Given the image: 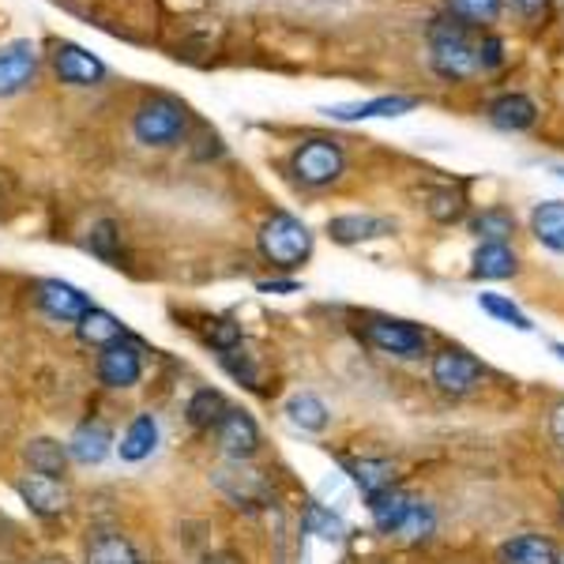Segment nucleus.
<instances>
[{
    "instance_id": "nucleus-7",
    "label": "nucleus",
    "mask_w": 564,
    "mask_h": 564,
    "mask_svg": "<svg viewBox=\"0 0 564 564\" xmlns=\"http://www.w3.org/2000/svg\"><path fill=\"white\" fill-rule=\"evenodd\" d=\"M98 380L113 391H124V388H135L143 377V347L135 339H117L109 347L98 350Z\"/></svg>"
},
{
    "instance_id": "nucleus-45",
    "label": "nucleus",
    "mask_w": 564,
    "mask_h": 564,
    "mask_svg": "<svg viewBox=\"0 0 564 564\" xmlns=\"http://www.w3.org/2000/svg\"><path fill=\"white\" fill-rule=\"evenodd\" d=\"M561 512H564V497H561Z\"/></svg>"
},
{
    "instance_id": "nucleus-25",
    "label": "nucleus",
    "mask_w": 564,
    "mask_h": 564,
    "mask_svg": "<svg viewBox=\"0 0 564 564\" xmlns=\"http://www.w3.org/2000/svg\"><path fill=\"white\" fill-rule=\"evenodd\" d=\"M388 230H391V223L372 218V215H339L327 223V234H332V241H339V245H358V241L380 238V234H388Z\"/></svg>"
},
{
    "instance_id": "nucleus-15",
    "label": "nucleus",
    "mask_w": 564,
    "mask_h": 564,
    "mask_svg": "<svg viewBox=\"0 0 564 564\" xmlns=\"http://www.w3.org/2000/svg\"><path fill=\"white\" fill-rule=\"evenodd\" d=\"M417 109L414 95H380L369 98V102H343V106H327L324 113L332 121H372V117H403Z\"/></svg>"
},
{
    "instance_id": "nucleus-26",
    "label": "nucleus",
    "mask_w": 564,
    "mask_h": 564,
    "mask_svg": "<svg viewBox=\"0 0 564 564\" xmlns=\"http://www.w3.org/2000/svg\"><path fill=\"white\" fill-rule=\"evenodd\" d=\"M531 230L545 249L564 252V199H550L531 212Z\"/></svg>"
},
{
    "instance_id": "nucleus-2",
    "label": "nucleus",
    "mask_w": 564,
    "mask_h": 564,
    "mask_svg": "<svg viewBox=\"0 0 564 564\" xmlns=\"http://www.w3.org/2000/svg\"><path fill=\"white\" fill-rule=\"evenodd\" d=\"M132 132H135V140L148 143V148H174L188 132V109L185 102H177V98H170V95H154L135 109Z\"/></svg>"
},
{
    "instance_id": "nucleus-8",
    "label": "nucleus",
    "mask_w": 564,
    "mask_h": 564,
    "mask_svg": "<svg viewBox=\"0 0 564 564\" xmlns=\"http://www.w3.org/2000/svg\"><path fill=\"white\" fill-rule=\"evenodd\" d=\"M15 494L34 516L42 520H53V516H65L72 505V489L65 478H45V475H20L15 478Z\"/></svg>"
},
{
    "instance_id": "nucleus-23",
    "label": "nucleus",
    "mask_w": 564,
    "mask_h": 564,
    "mask_svg": "<svg viewBox=\"0 0 564 564\" xmlns=\"http://www.w3.org/2000/svg\"><path fill=\"white\" fill-rule=\"evenodd\" d=\"M282 414H286V422L302 433H324L327 422H332V411H327L324 399L313 395V391H297V395H290L286 406H282Z\"/></svg>"
},
{
    "instance_id": "nucleus-20",
    "label": "nucleus",
    "mask_w": 564,
    "mask_h": 564,
    "mask_svg": "<svg viewBox=\"0 0 564 564\" xmlns=\"http://www.w3.org/2000/svg\"><path fill=\"white\" fill-rule=\"evenodd\" d=\"M154 448H159V417L151 411H143L129 422V430H124L117 452H121L124 463H143L154 456Z\"/></svg>"
},
{
    "instance_id": "nucleus-43",
    "label": "nucleus",
    "mask_w": 564,
    "mask_h": 564,
    "mask_svg": "<svg viewBox=\"0 0 564 564\" xmlns=\"http://www.w3.org/2000/svg\"><path fill=\"white\" fill-rule=\"evenodd\" d=\"M553 174H557V177H564V166H557V170H553Z\"/></svg>"
},
{
    "instance_id": "nucleus-29",
    "label": "nucleus",
    "mask_w": 564,
    "mask_h": 564,
    "mask_svg": "<svg viewBox=\"0 0 564 564\" xmlns=\"http://www.w3.org/2000/svg\"><path fill=\"white\" fill-rule=\"evenodd\" d=\"M478 305H481V313H489L494 321L516 327V332H534L531 316H527L523 308L512 302V297H505V294H478Z\"/></svg>"
},
{
    "instance_id": "nucleus-24",
    "label": "nucleus",
    "mask_w": 564,
    "mask_h": 564,
    "mask_svg": "<svg viewBox=\"0 0 564 564\" xmlns=\"http://www.w3.org/2000/svg\"><path fill=\"white\" fill-rule=\"evenodd\" d=\"M230 411V403H226V395L218 388H199L193 391V399H188L185 406V417L188 425H193L196 433H212L218 422H223V414Z\"/></svg>"
},
{
    "instance_id": "nucleus-36",
    "label": "nucleus",
    "mask_w": 564,
    "mask_h": 564,
    "mask_svg": "<svg viewBox=\"0 0 564 564\" xmlns=\"http://www.w3.org/2000/svg\"><path fill=\"white\" fill-rule=\"evenodd\" d=\"M505 65V42L494 39V34H486V39L478 42V68L481 72H494Z\"/></svg>"
},
{
    "instance_id": "nucleus-22",
    "label": "nucleus",
    "mask_w": 564,
    "mask_h": 564,
    "mask_svg": "<svg viewBox=\"0 0 564 564\" xmlns=\"http://www.w3.org/2000/svg\"><path fill=\"white\" fill-rule=\"evenodd\" d=\"M84 564H140V553L121 531H95L87 539Z\"/></svg>"
},
{
    "instance_id": "nucleus-40",
    "label": "nucleus",
    "mask_w": 564,
    "mask_h": 564,
    "mask_svg": "<svg viewBox=\"0 0 564 564\" xmlns=\"http://www.w3.org/2000/svg\"><path fill=\"white\" fill-rule=\"evenodd\" d=\"M516 4H520L523 15H531V20H534V15L545 12V4H550V0H516Z\"/></svg>"
},
{
    "instance_id": "nucleus-12",
    "label": "nucleus",
    "mask_w": 564,
    "mask_h": 564,
    "mask_svg": "<svg viewBox=\"0 0 564 564\" xmlns=\"http://www.w3.org/2000/svg\"><path fill=\"white\" fill-rule=\"evenodd\" d=\"M53 72H57L61 84H72V87H95V84H102L106 65L95 57V53H87L84 45L61 42L57 50H53Z\"/></svg>"
},
{
    "instance_id": "nucleus-37",
    "label": "nucleus",
    "mask_w": 564,
    "mask_h": 564,
    "mask_svg": "<svg viewBox=\"0 0 564 564\" xmlns=\"http://www.w3.org/2000/svg\"><path fill=\"white\" fill-rule=\"evenodd\" d=\"M430 212L441 218V223H448V218H459L463 212V196L459 193H436L433 196V204H430Z\"/></svg>"
},
{
    "instance_id": "nucleus-35",
    "label": "nucleus",
    "mask_w": 564,
    "mask_h": 564,
    "mask_svg": "<svg viewBox=\"0 0 564 564\" xmlns=\"http://www.w3.org/2000/svg\"><path fill=\"white\" fill-rule=\"evenodd\" d=\"M207 343H212L218 354L241 347V327L234 321H226V316H223V321H212V327H207Z\"/></svg>"
},
{
    "instance_id": "nucleus-21",
    "label": "nucleus",
    "mask_w": 564,
    "mask_h": 564,
    "mask_svg": "<svg viewBox=\"0 0 564 564\" xmlns=\"http://www.w3.org/2000/svg\"><path fill=\"white\" fill-rule=\"evenodd\" d=\"M516 271H520V260H516V252L508 249V241H481L478 245L475 268H470L475 279L500 282V279H512Z\"/></svg>"
},
{
    "instance_id": "nucleus-30",
    "label": "nucleus",
    "mask_w": 564,
    "mask_h": 564,
    "mask_svg": "<svg viewBox=\"0 0 564 564\" xmlns=\"http://www.w3.org/2000/svg\"><path fill=\"white\" fill-rule=\"evenodd\" d=\"M470 230H475L481 241H508L516 234V215L505 212V207H486L481 215H475Z\"/></svg>"
},
{
    "instance_id": "nucleus-27",
    "label": "nucleus",
    "mask_w": 564,
    "mask_h": 564,
    "mask_svg": "<svg viewBox=\"0 0 564 564\" xmlns=\"http://www.w3.org/2000/svg\"><path fill=\"white\" fill-rule=\"evenodd\" d=\"M76 332H79V339H84L87 347H98V350L129 335V332H124V324L117 321L113 313H106V308H90L84 321L76 324Z\"/></svg>"
},
{
    "instance_id": "nucleus-6",
    "label": "nucleus",
    "mask_w": 564,
    "mask_h": 564,
    "mask_svg": "<svg viewBox=\"0 0 564 564\" xmlns=\"http://www.w3.org/2000/svg\"><path fill=\"white\" fill-rule=\"evenodd\" d=\"M433 384L448 395H470L481 380H486V366L475 358V354L459 350V347H444L433 354Z\"/></svg>"
},
{
    "instance_id": "nucleus-28",
    "label": "nucleus",
    "mask_w": 564,
    "mask_h": 564,
    "mask_svg": "<svg viewBox=\"0 0 564 564\" xmlns=\"http://www.w3.org/2000/svg\"><path fill=\"white\" fill-rule=\"evenodd\" d=\"M347 475L358 481V489L366 497L395 486V467H391L388 459H354V463H347Z\"/></svg>"
},
{
    "instance_id": "nucleus-31",
    "label": "nucleus",
    "mask_w": 564,
    "mask_h": 564,
    "mask_svg": "<svg viewBox=\"0 0 564 564\" xmlns=\"http://www.w3.org/2000/svg\"><path fill=\"white\" fill-rule=\"evenodd\" d=\"M452 12V20L463 26H475V23H494L500 15V0H444Z\"/></svg>"
},
{
    "instance_id": "nucleus-34",
    "label": "nucleus",
    "mask_w": 564,
    "mask_h": 564,
    "mask_svg": "<svg viewBox=\"0 0 564 564\" xmlns=\"http://www.w3.org/2000/svg\"><path fill=\"white\" fill-rule=\"evenodd\" d=\"M218 361H223V369L230 372L234 380H241V384L257 388V366H252L249 354H241V347H234V350L218 354Z\"/></svg>"
},
{
    "instance_id": "nucleus-1",
    "label": "nucleus",
    "mask_w": 564,
    "mask_h": 564,
    "mask_svg": "<svg viewBox=\"0 0 564 564\" xmlns=\"http://www.w3.org/2000/svg\"><path fill=\"white\" fill-rule=\"evenodd\" d=\"M260 257L268 263H275L282 271H294L313 257V230L302 218L279 212L260 226Z\"/></svg>"
},
{
    "instance_id": "nucleus-9",
    "label": "nucleus",
    "mask_w": 564,
    "mask_h": 564,
    "mask_svg": "<svg viewBox=\"0 0 564 564\" xmlns=\"http://www.w3.org/2000/svg\"><path fill=\"white\" fill-rule=\"evenodd\" d=\"M215 436H218V448L230 463H249L252 456L260 452V425L257 417L241 406H230L223 414V422L215 425Z\"/></svg>"
},
{
    "instance_id": "nucleus-33",
    "label": "nucleus",
    "mask_w": 564,
    "mask_h": 564,
    "mask_svg": "<svg viewBox=\"0 0 564 564\" xmlns=\"http://www.w3.org/2000/svg\"><path fill=\"white\" fill-rule=\"evenodd\" d=\"M308 534H321L327 542H339L343 534H347V523H343L335 512H327V508L313 505L308 508Z\"/></svg>"
},
{
    "instance_id": "nucleus-41",
    "label": "nucleus",
    "mask_w": 564,
    "mask_h": 564,
    "mask_svg": "<svg viewBox=\"0 0 564 564\" xmlns=\"http://www.w3.org/2000/svg\"><path fill=\"white\" fill-rule=\"evenodd\" d=\"M207 564H238V557H230V553H223V557H215V561H207Z\"/></svg>"
},
{
    "instance_id": "nucleus-16",
    "label": "nucleus",
    "mask_w": 564,
    "mask_h": 564,
    "mask_svg": "<svg viewBox=\"0 0 564 564\" xmlns=\"http://www.w3.org/2000/svg\"><path fill=\"white\" fill-rule=\"evenodd\" d=\"M23 463L31 475H45V478H65L68 475V444L53 441V436H34V441L23 444Z\"/></svg>"
},
{
    "instance_id": "nucleus-10",
    "label": "nucleus",
    "mask_w": 564,
    "mask_h": 564,
    "mask_svg": "<svg viewBox=\"0 0 564 564\" xmlns=\"http://www.w3.org/2000/svg\"><path fill=\"white\" fill-rule=\"evenodd\" d=\"M39 308L50 321H61V324H79L84 316L90 313V297L84 294L79 286L72 282H61V279H42L39 282Z\"/></svg>"
},
{
    "instance_id": "nucleus-44",
    "label": "nucleus",
    "mask_w": 564,
    "mask_h": 564,
    "mask_svg": "<svg viewBox=\"0 0 564 564\" xmlns=\"http://www.w3.org/2000/svg\"><path fill=\"white\" fill-rule=\"evenodd\" d=\"M557 564H564V550H561V557H557Z\"/></svg>"
},
{
    "instance_id": "nucleus-14",
    "label": "nucleus",
    "mask_w": 564,
    "mask_h": 564,
    "mask_svg": "<svg viewBox=\"0 0 564 564\" xmlns=\"http://www.w3.org/2000/svg\"><path fill=\"white\" fill-rule=\"evenodd\" d=\"M369 500V516H372V527H377L380 534H388V539H395L399 527L406 523V516H411V508L417 505V497H411L406 489L399 486H388L380 489V494L366 497Z\"/></svg>"
},
{
    "instance_id": "nucleus-19",
    "label": "nucleus",
    "mask_w": 564,
    "mask_h": 564,
    "mask_svg": "<svg viewBox=\"0 0 564 564\" xmlns=\"http://www.w3.org/2000/svg\"><path fill=\"white\" fill-rule=\"evenodd\" d=\"M489 121H494L500 132H527L539 121V106L527 95H520V90H512V95H500L489 102Z\"/></svg>"
},
{
    "instance_id": "nucleus-18",
    "label": "nucleus",
    "mask_w": 564,
    "mask_h": 564,
    "mask_svg": "<svg viewBox=\"0 0 564 564\" xmlns=\"http://www.w3.org/2000/svg\"><path fill=\"white\" fill-rule=\"evenodd\" d=\"M561 550L545 534H516V539L500 542L497 561L500 564H557Z\"/></svg>"
},
{
    "instance_id": "nucleus-38",
    "label": "nucleus",
    "mask_w": 564,
    "mask_h": 564,
    "mask_svg": "<svg viewBox=\"0 0 564 564\" xmlns=\"http://www.w3.org/2000/svg\"><path fill=\"white\" fill-rule=\"evenodd\" d=\"M550 436H553V444L564 452V403H557L550 411Z\"/></svg>"
},
{
    "instance_id": "nucleus-4",
    "label": "nucleus",
    "mask_w": 564,
    "mask_h": 564,
    "mask_svg": "<svg viewBox=\"0 0 564 564\" xmlns=\"http://www.w3.org/2000/svg\"><path fill=\"white\" fill-rule=\"evenodd\" d=\"M361 335L372 350L391 354V358H403V361H417L430 354V335L422 332L411 321H391V316H369L361 324Z\"/></svg>"
},
{
    "instance_id": "nucleus-11",
    "label": "nucleus",
    "mask_w": 564,
    "mask_h": 564,
    "mask_svg": "<svg viewBox=\"0 0 564 564\" xmlns=\"http://www.w3.org/2000/svg\"><path fill=\"white\" fill-rule=\"evenodd\" d=\"M39 76V45L8 42L0 45V98H12L34 84Z\"/></svg>"
},
{
    "instance_id": "nucleus-39",
    "label": "nucleus",
    "mask_w": 564,
    "mask_h": 564,
    "mask_svg": "<svg viewBox=\"0 0 564 564\" xmlns=\"http://www.w3.org/2000/svg\"><path fill=\"white\" fill-rule=\"evenodd\" d=\"M260 290L263 294H297V282H260Z\"/></svg>"
},
{
    "instance_id": "nucleus-13",
    "label": "nucleus",
    "mask_w": 564,
    "mask_h": 564,
    "mask_svg": "<svg viewBox=\"0 0 564 564\" xmlns=\"http://www.w3.org/2000/svg\"><path fill=\"white\" fill-rule=\"evenodd\" d=\"M109 452H113V430H109L102 417H84L68 436V456L79 467H98Z\"/></svg>"
},
{
    "instance_id": "nucleus-42",
    "label": "nucleus",
    "mask_w": 564,
    "mask_h": 564,
    "mask_svg": "<svg viewBox=\"0 0 564 564\" xmlns=\"http://www.w3.org/2000/svg\"><path fill=\"white\" fill-rule=\"evenodd\" d=\"M553 354H557V358L564 361V343H553Z\"/></svg>"
},
{
    "instance_id": "nucleus-17",
    "label": "nucleus",
    "mask_w": 564,
    "mask_h": 564,
    "mask_svg": "<svg viewBox=\"0 0 564 564\" xmlns=\"http://www.w3.org/2000/svg\"><path fill=\"white\" fill-rule=\"evenodd\" d=\"M215 481L234 505H257V500L268 497V478L260 470H249L245 463H230V467L215 470Z\"/></svg>"
},
{
    "instance_id": "nucleus-5",
    "label": "nucleus",
    "mask_w": 564,
    "mask_h": 564,
    "mask_svg": "<svg viewBox=\"0 0 564 564\" xmlns=\"http://www.w3.org/2000/svg\"><path fill=\"white\" fill-rule=\"evenodd\" d=\"M343 170H347V154L335 140H305L302 148L294 151V174L297 181H305V185L313 188H324L332 185V181L343 177Z\"/></svg>"
},
{
    "instance_id": "nucleus-32",
    "label": "nucleus",
    "mask_w": 564,
    "mask_h": 564,
    "mask_svg": "<svg viewBox=\"0 0 564 564\" xmlns=\"http://www.w3.org/2000/svg\"><path fill=\"white\" fill-rule=\"evenodd\" d=\"M87 245H90V252H95V257H102L106 263L121 260V252H117V245H121V234H117L113 223H98L95 230H90Z\"/></svg>"
},
{
    "instance_id": "nucleus-3",
    "label": "nucleus",
    "mask_w": 564,
    "mask_h": 564,
    "mask_svg": "<svg viewBox=\"0 0 564 564\" xmlns=\"http://www.w3.org/2000/svg\"><path fill=\"white\" fill-rule=\"evenodd\" d=\"M433 72L444 79H467L478 72V42L463 23H436L430 34Z\"/></svg>"
}]
</instances>
